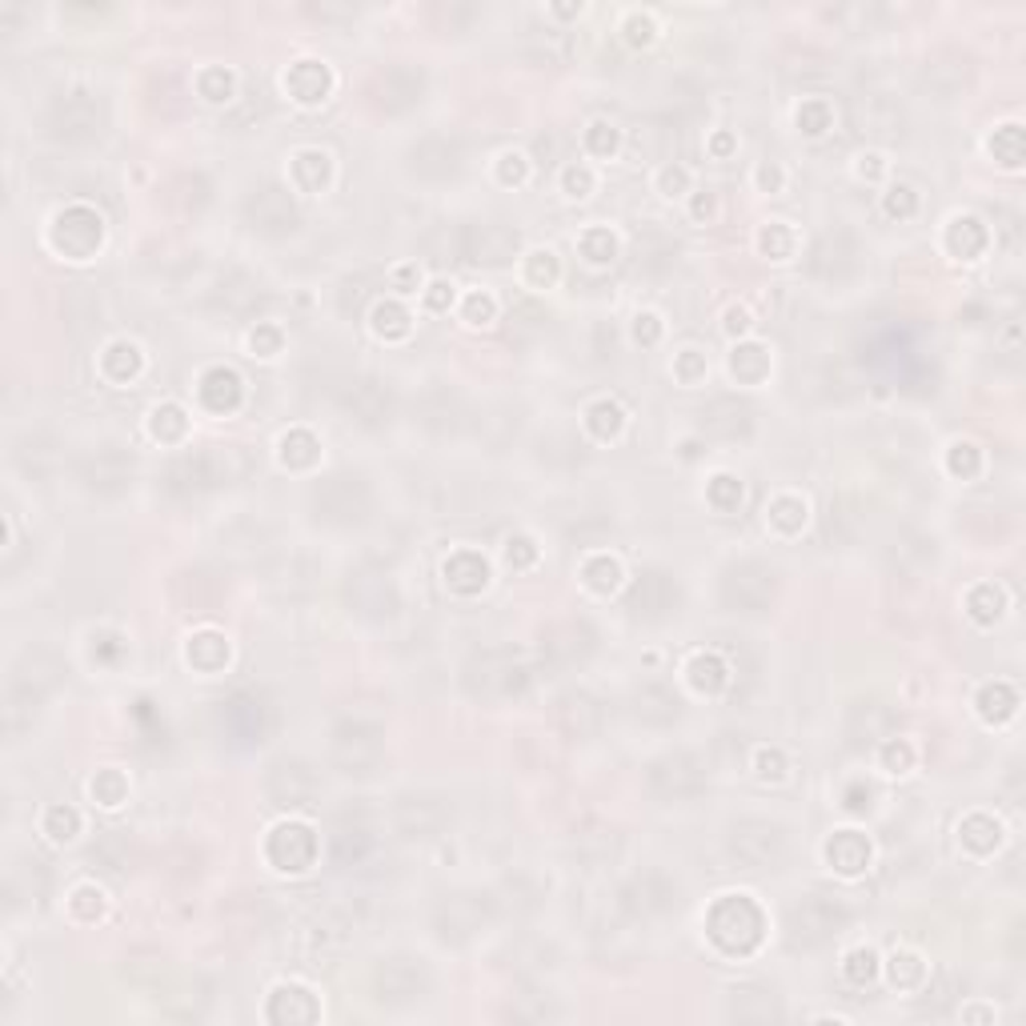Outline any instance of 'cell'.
<instances>
[{
  "instance_id": "44dd1931",
  "label": "cell",
  "mask_w": 1026,
  "mask_h": 1026,
  "mask_svg": "<svg viewBox=\"0 0 1026 1026\" xmlns=\"http://www.w3.org/2000/svg\"><path fill=\"white\" fill-rule=\"evenodd\" d=\"M919 974H922L919 958H910V955L894 958V982H898V987H910V982L919 979Z\"/></svg>"
},
{
  "instance_id": "8992f818",
  "label": "cell",
  "mask_w": 1026,
  "mask_h": 1026,
  "mask_svg": "<svg viewBox=\"0 0 1026 1026\" xmlns=\"http://www.w3.org/2000/svg\"><path fill=\"white\" fill-rule=\"evenodd\" d=\"M317 854V839L314 830L305 827H281L277 834H273V842H269V858L281 866V870H305V866L314 863Z\"/></svg>"
},
{
  "instance_id": "7a4b0ae2",
  "label": "cell",
  "mask_w": 1026,
  "mask_h": 1026,
  "mask_svg": "<svg viewBox=\"0 0 1026 1026\" xmlns=\"http://www.w3.org/2000/svg\"><path fill=\"white\" fill-rule=\"evenodd\" d=\"M842 922H846V907H842V902H834V898H827V894H810L794 907L790 934H794V943L818 946V943H827Z\"/></svg>"
},
{
  "instance_id": "4fadbf2b",
  "label": "cell",
  "mask_w": 1026,
  "mask_h": 1026,
  "mask_svg": "<svg viewBox=\"0 0 1026 1026\" xmlns=\"http://www.w3.org/2000/svg\"><path fill=\"white\" fill-rule=\"evenodd\" d=\"M622 898H626V910L650 914V910H662L665 902H670V887H665L658 875H646V878H634L630 887L622 890Z\"/></svg>"
},
{
  "instance_id": "52a82bcc",
  "label": "cell",
  "mask_w": 1026,
  "mask_h": 1026,
  "mask_svg": "<svg viewBox=\"0 0 1026 1026\" xmlns=\"http://www.w3.org/2000/svg\"><path fill=\"white\" fill-rule=\"evenodd\" d=\"M314 790H317V778L301 762H281V766L269 774V794H273L281 806H305L314 798Z\"/></svg>"
},
{
  "instance_id": "ffe728a7",
  "label": "cell",
  "mask_w": 1026,
  "mask_h": 1026,
  "mask_svg": "<svg viewBox=\"0 0 1026 1026\" xmlns=\"http://www.w3.org/2000/svg\"><path fill=\"white\" fill-rule=\"evenodd\" d=\"M846 974H851L854 982H866L870 974H875V955H870V950H858V955H851V967H846Z\"/></svg>"
},
{
  "instance_id": "6da1fadb",
  "label": "cell",
  "mask_w": 1026,
  "mask_h": 1026,
  "mask_svg": "<svg viewBox=\"0 0 1026 1026\" xmlns=\"http://www.w3.org/2000/svg\"><path fill=\"white\" fill-rule=\"evenodd\" d=\"M710 938L730 955H746L754 950L762 938V914L759 907L742 894L722 898L718 907L710 910Z\"/></svg>"
},
{
  "instance_id": "30bf717a",
  "label": "cell",
  "mask_w": 1026,
  "mask_h": 1026,
  "mask_svg": "<svg viewBox=\"0 0 1026 1026\" xmlns=\"http://www.w3.org/2000/svg\"><path fill=\"white\" fill-rule=\"evenodd\" d=\"M726 590H730V597L742 602V606H762V602L774 594V573L762 570L759 561H746V566H738V570L730 573Z\"/></svg>"
},
{
  "instance_id": "5bb4252c",
  "label": "cell",
  "mask_w": 1026,
  "mask_h": 1026,
  "mask_svg": "<svg viewBox=\"0 0 1026 1026\" xmlns=\"http://www.w3.org/2000/svg\"><path fill=\"white\" fill-rule=\"evenodd\" d=\"M670 602H674V585L665 582L662 573H650V578H641L634 585L630 609H638V614H662V609H670Z\"/></svg>"
},
{
  "instance_id": "d6986e66",
  "label": "cell",
  "mask_w": 1026,
  "mask_h": 1026,
  "mask_svg": "<svg viewBox=\"0 0 1026 1026\" xmlns=\"http://www.w3.org/2000/svg\"><path fill=\"white\" fill-rule=\"evenodd\" d=\"M374 851V834L369 830H362V827H353V830H341L338 834V858L341 863H362L365 854Z\"/></svg>"
},
{
  "instance_id": "9a60e30c",
  "label": "cell",
  "mask_w": 1026,
  "mask_h": 1026,
  "mask_svg": "<svg viewBox=\"0 0 1026 1026\" xmlns=\"http://www.w3.org/2000/svg\"><path fill=\"white\" fill-rule=\"evenodd\" d=\"M730 1015H734L738 1023H770V1018H778V1003H774V994L742 991V994H734Z\"/></svg>"
},
{
  "instance_id": "e0dca14e",
  "label": "cell",
  "mask_w": 1026,
  "mask_h": 1026,
  "mask_svg": "<svg viewBox=\"0 0 1026 1026\" xmlns=\"http://www.w3.org/2000/svg\"><path fill=\"white\" fill-rule=\"evenodd\" d=\"M445 578L457 585V590H478L486 582V561L478 554H457L449 566H445Z\"/></svg>"
},
{
  "instance_id": "5b68a950",
  "label": "cell",
  "mask_w": 1026,
  "mask_h": 1026,
  "mask_svg": "<svg viewBox=\"0 0 1026 1026\" xmlns=\"http://www.w3.org/2000/svg\"><path fill=\"white\" fill-rule=\"evenodd\" d=\"M425 991V967L413 958H389L377 970V999L381 1003H409Z\"/></svg>"
},
{
  "instance_id": "3957f363",
  "label": "cell",
  "mask_w": 1026,
  "mask_h": 1026,
  "mask_svg": "<svg viewBox=\"0 0 1026 1026\" xmlns=\"http://www.w3.org/2000/svg\"><path fill=\"white\" fill-rule=\"evenodd\" d=\"M730 851H734L738 863L746 866H770L778 863L782 851H786V839L774 822H762V818H750V822H738L734 834H730Z\"/></svg>"
},
{
  "instance_id": "8fae6325",
  "label": "cell",
  "mask_w": 1026,
  "mask_h": 1026,
  "mask_svg": "<svg viewBox=\"0 0 1026 1026\" xmlns=\"http://www.w3.org/2000/svg\"><path fill=\"white\" fill-rule=\"evenodd\" d=\"M317 1015H321V1006L301 987H281L269 1003V1023H314Z\"/></svg>"
},
{
  "instance_id": "2e32d148",
  "label": "cell",
  "mask_w": 1026,
  "mask_h": 1026,
  "mask_svg": "<svg viewBox=\"0 0 1026 1026\" xmlns=\"http://www.w3.org/2000/svg\"><path fill=\"white\" fill-rule=\"evenodd\" d=\"M866 858H870V846H866V839H858V834H839V839L830 842V863L839 866V870H846V875L863 870Z\"/></svg>"
},
{
  "instance_id": "7c38bea8",
  "label": "cell",
  "mask_w": 1026,
  "mask_h": 1026,
  "mask_svg": "<svg viewBox=\"0 0 1026 1026\" xmlns=\"http://www.w3.org/2000/svg\"><path fill=\"white\" fill-rule=\"evenodd\" d=\"M706 425H710V433H718V437H738V433L750 430V409L742 406V401H734V397H718L710 406V413H706Z\"/></svg>"
},
{
  "instance_id": "ba28073f",
  "label": "cell",
  "mask_w": 1026,
  "mask_h": 1026,
  "mask_svg": "<svg viewBox=\"0 0 1026 1026\" xmlns=\"http://www.w3.org/2000/svg\"><path fill=\"white\" fill-rule=\"evenodd\" d=\"M333 750H338V759L350 762V766H369V762L381 754V738H377L374 726L345 722L338 730V738H333Z\"/></svg>"
},
{
  "instance_id": "ac0fdd59",
  "label": "cell",
  "mask_w": 1026,
  "mask_h": 1026,
  "mask_svg": "<svg viewBox=\"0 0 1026 1026\" xmlns=\"http://www.w3.org/2000/svg\"><path fill=\"white\" fill-rule=\"evenodd\" d=\"M357 401V413H362L365 421H377L381 418V409L389 406V397H385V389H377V381H357L350 389V406Z\"/></svg>"
},
{
  "instance_id": "9c48e42d",
  "label": "cell",
  "mask_w": 1026,
  "mask_h": 1026,
  "mask_svg": "<svg viewBox=\"0 0 1026 1026\" xmlns=\"http://www.w3.org/2000/svg\"><path fill=\"white\" fill-rule=\"evenodd\" d=\"M221 454H193L181 457L173 469H169V481H176V490H205V486H217L221 481Z\"/></svg>"
},
{
  "instance_id": "277c9868",
  "label": "cell",
  "mask_w": 1026,
  "mask_h": 1026,
  "mask_svg": "<svg viewBox=\"0 0 1026 1026\" xmlns=\"http://www.w3.org/2000/svg\"><path fill=\"white\" fill-rule=\"evenodd\" d=\"M702 786H706V770H702L698 759H689V754H674V759H665L653 766V790L662 794V798H689V794H698Z\"/></svg>"
}]
</instances>
